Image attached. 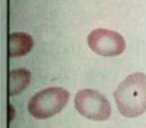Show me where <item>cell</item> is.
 <instances>
[{
  "label": "cell",
  "instance_id": "cell-1",
  "mask_svg": "<svg viewBox=\"0 0 146 128\" xmlns=\"http://www.w3.org/2000/svg\"><path fill=\"white\" fill-rule=\"evenodd\" d=\"M119 112L128 118H135L146 111V75L134 73L126 77L114 92Z\"/></svg>",
  "mask_w": 146,
  "mask_h": 128
},
{
  "label": "cell",
  "instance_id": "cell-2",
  "mask_svg": "<svg viewBox=\"0 0 146 128\" xmlns=\"http://www.w3.org/2000/svg\"><path fill=\"white\" fill-rule=\"evenodd\" d=\"M69 92L61 87H50L37 92L28 103V111L37 119H47L61 112L69 101Z\"/></svg>",
  "mask_w": 146,
  "mask_h": 128
},
{
  "label": "cell",
  "instance_id": "cell-3",
  "mask_svg": "<svg viewBox=\"0 0 146 128\" xmlns=\"http://www.w3.org/2000/svg\"><path fill=\"white\" fill-rule=\"evenodd\" d=\"M74 104L82 116L94 121H105L111 114L109 101L96 90L83 89L78 91L75 95Z\"/></svg>",
  "mask_w": 146,
  "mask_h": 128
},
{
  "label": "cell",
  "instance_id": "cell-4",
  "mask_svg": "<svg viewBox=\"0 0 146 128\" xmlns=\"http://www.w3.org/2000/svg\"><path fill=\"white\" fill-rule=\"evenodd\" d=\"M87 42L92 51L105 57L117 56L126 48L123 37L109 29H94L88 35Z\"/></svg>",
  "mask_w": 146,
  "mask_h": 128
},
{
  "label": "cell",
  "instance_id": "cell-5",
  "mask_svg": "<svg viewBox=\"0 0 146 128\" xmlns=\"http://www.w3.org/2000/svg\"><path fill=\"white\" fill-rule=\"evenodd\" d=\"M33 47V38L27 33L16 32L9 36V56L21 57L31 51Z\"/></svg>",
  "mask_w": 146,
  "mask_h": 128
},
{
  "label": "cell",
  "instance_id": "cell-6",
  "mask_svg": "<svg viewBox=\"0 0 146 128\" xmlns=\"http://www.w3.org/2000/svg\"><path fill=\"white\" fill-rule=\"evenodd\" d=\"M30 72L27 69L11 70L9 73V95H16L26 89L30 83Z\"/></svg>",
  "mask_w": 146,
  "mask_h": 128
},
{
  "label": "cell",
  "instance_id": "cell-7",
  "mask_svg": "<svg viewBox=\"0 0 146 128\" xmlns=\"http://www.w3.org/2000/svg\"><path fill=\"white\" fill-rule=\"evenodd\" d=\"M15 115H16V112H15L14 107H13L11 104H9V106H8V119H9V122L13 121Z\"/></svg>",
  "mask_w": 146,
  "mask_h": 128
}]
</instances>
